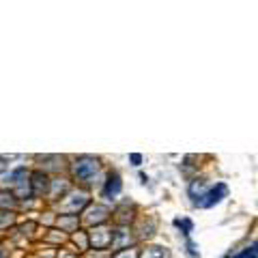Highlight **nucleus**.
Masks as SVG:
<instances>
[{"label": "nucleus", "instance_id": "1", "mask_svg": "<svg viewBox=\"0 0 258 258\" xmlns=\"http://www.w3.org/2000/svg\"><path fill=\"white\" fill-rule=\"evenodd\" d=\"M99 159H95V157H78L74 161V174L78 176L80 181H91L97 176V172H99Z\"/></svg>", "mask_w": 258, "mask_h": 258}, {"label": "nucleus", "instance_id": "2", "mask_svg": "<svg viewBox=\"0 0 258 258\" xmlns=\"http://www.w3.org/2000/svg\"><path fill=\"white\" fill-rule=\"evenodd\" d=\"M226 185L224 183H217L215 187H211L209 191H205L203 196H198L196 200H194V203H196V207H200V209H207V207H213V205H217L220 203V200L226 196Z\"/></svg>", "mask_w": 258, "mask_h": 258}, {"label": "nucleus", "instance_id": "3", "mask_svg": "<svg viewBox=\"0 0 258 258\" xmlns=\"http://www.w3.org/2000/svg\"><path fill=\"white\" fill-rule=\"evenodd\" d=\"M112 237H114V232L108 230L106 226H95V230L91 232V245L95 249H103L112 243Z\"/></svg>", "mask_w": 258, "mask_h": 258}, {"label": "nucleus", "instance_id": "4", "mask_svg": "<svg viewBox=\"0 0 258 258\" xmlns=\"http://www.w3.org/2000/svg\"><path fill=\"white\" fill-rule=\"evenodd\" d=\"M86 203H88V198H86L84 191H74V194H69V196L62 200L60 209H62L64 213H78Z\"/></svg>", "mask_w": 258, "mask_h": 258}, {"label": "nucleus", "instance_id": "5", "mask_svg": "<svg viewBox=\"0 0 258 258\" xmlns=\"http://www.w3.org/2000/svg\"><path fill=\"white\" fill-rule=\"evenodd\" d=\"M108 217V209L106 207H101V205H95V207H91L86 211V222L88 224H95V226H99L103 220Z\"/></svg>", "mask_w": 258, "mask_h": 258}, {"label": "nucleus", "instance_id": "6", "mask_svg": "<svg viewBox=\"0 0 258 258\" xmlns=\"http://www.w3.org/2000/svg\"><path fill=\"white\" fill-rule=\"evenodd\" d=\"M45 189H47V176L43 172H35L32 174V194H35V196H41Z\"/></svg>", "mask_w": 258, "mask_h": 258}, {"label": "nucleus", "instance_id": "7", "mask_svg": "<svg viewBox=\"0 0 258 258\" xmlns=\"http://www.w3.org/2000/svg\"><path fill=\"white\" fill-rule=\"evenodd\" d=\"M118 191H120V176L118 174H112L108 185H106V196H116Z\"/></svg>", "mask_w": 258, "mask_h": 258}, {"label": "nucleus", "instance_id": "8", "mask_svg": "<svg viewBox=\"0 0 258 258\" xmlns=\"http://www.w3.org/2000/svg\"><path fill=\"white\" fill-rule=\"evenodd\" d=\"M142 258H168V252L164 247H149L147 252L142 254Z\"/></svg>", "mask_w": 258, "mask_h": 258}, {"label": "nucleus", "instance_id": "9", "mask_svg": "<svg viewBox=\"0 0 258 258\" xmlns=\"http://www.w3.org/2000/svg\"><path fill=\"white\" fill-rule=\"evenodd\" d=\"M232 258H258V245H252V247H245L243 252L235 254Z\"/></svg>", "mask_w": 258, "mask_h": 258}, {"label": "nucleus", "instance_id": "10", "mask_svg": "<svg viewBox=\"0 0 258 258\" xmlns=\"http://www.w3.org/2000/svg\"><path fill=\"white\" fill-rule=\"evenodd\" d=\"M13 205V196L7 191H0V207H11Z\"/></svg>", "mask_w": 258, "mask_h": 258}, {"label": "nucleus", "instance_id": "11", "mask_svg": "<svg viewBox=\"0 0 258 258\" xmlns=\"http://www.w3.org/2000/svg\"><path fill=\"white\" fill-rule=\"evenodd\" d=\"M114 258H138V249H123Z\"/></svg>", "mask_w": 258, "mask_h": 258}, {"label": "nucleus", "instance_id": "12", "mask_svg": "<svg viewBox=\"0 0 258 258\" xmlns=\"http://www.w3.org/2000/svg\"><path fill=\"white\" fill-rule=\"evenodd\" d=\"M3 217H0V226H7V224H11L13 222V213H0Z\"/></svg>", "mask_w": 258, "mask_h": 258}, {"label": "nucleus", "instance_id": "13", "mask_svg": "<svg viewBox=\"0 0 258 258\" xmlns=\"http://www.w3.org/2000/svg\"><path fill=\"white\" fill-rule=\"evenodd\" d=\"M129 159H132V164H134V166H140V161H142V157L138 155V153H134V155L129 157Z\"/></svg>", "mask_w": 258, "mask_h": 258}, {"label": "nucleus", "instance_id": "14", "mask_svg": "<svg viewBox=\"0 0 258 258\" xmlns=\"http://www.w3.org/2000/svg\"><path fill=\"white\" fill-rule=\"evenodd\" d=\"M58 258H74V256H69V254H64V252H62V254H60Z\"/></svg>", "mask_w": 258, "mask_h": 258}, {"label": "nucleus", "instance_id": "15", "mask_svg": "<svg viewBox=\"0 0 258 258\" xmlns=\"http://www.w3.org/2000/svg\"><path fill=\"white\" fill-rule=\"evenodd\" d=\"M0 258H5V254H3V249H0Z\"/></svg>", "mask_w": 258, "mask_h": 258}]
</instances>
